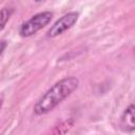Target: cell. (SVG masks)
Segmentation results:
<instances>
[{
  "label": "cell",
  "instance_id": "1",
  "mask_svg": "<svg viewBox=\"0 0 135 135\" xmlns=\"http://www.w3.org/2000/svg\"><path fill=\"white\" fill-rule=\"evenodd\" d=\"M78 85H79L78 78L73 76L59 80L53 86H51L37 101V103L34 107L35 114L43 115L51 112L61 101H63L66 97H69L78 88Z\"/></svg>",
  "mask_w": 135,
  "mask_h": 135
},
{
  "label": "cell",
  "instance_id": "2",
  "mask_svg": "<svg viewBox=\"0 0 135 135\" xmlns=\"http://www.w3.org/2000/svg\"><path fill=\"white\" fill-rule=\"evenodd\" d=\"M53 18V13L51 12H42L34 15L31 19L23 22L19 28V34L22 37H30L36 34L38 31L47 25Z\"/></svg>",
  "mask_w": 135,
  "mask_h": 135
},
{
  "label": "cell",
  "instance_id": "3",
  "mask_svg": "<svg viewBox=\"0 0 135 135\" xmlns=\"http://www.w3.org/2000/svg\"><path fill=\"white\" fill-rule=\"evenodd\" d=\"M79 13L77 12H71L65 15H63L61 18H59L49 30L47 36L49 37H56L61 35L63 32L71 28L78 20Z\"/></svg>",
  "mask_w": 135,
  "mask_h": 135
},
{
  "label": "cell",
  "instance_id": "4",
  "mask_svg": "<svg viewBox=\"0 0 135 135\" xmlns=\"http://www.w3.org/2000/svg\"><path fill=\"white\" fill-rule=\"evenodd\" d=\"M120 127L123 131H135V104L129 105L120 117Z\"/></svg>",
  "mask_w": 135,
  "mask_h": 135
},
{
  "label": "cell",
  "instance_id": "5",
  "mask_svg": "<svg viewBox=\"0 0 135 135\" xmlns=\"http://www.w3.org/2000/svg\"><path fill=\"white\" fill-rule=\"evenodd\" d=\"M12 14H13V9L12 8H7V7L2 8V11H1V30L4 28L6 22L9 19Z\"/></svg>",
  "mask_w": 135,
  "mask_h": 135
},
{
  "label": "cell",
  "instance_id": "6",
  "mask_svg": "<svg viewBox=\"0 0 135 135\" xmlns=\"http://www.w3.org/2000/svg\"><path fill=\"white\" fill-rule=\"evenodd\" d=\"M1 44H2V47H1V54H2V53H3V51H4V49H5V44H6V42H5L4 40H2Z\"/></svg>",
  "mask_w": 135,
  "mask_h": 135
},
{
  "label": "cell",
  "instance_id": "7",
  "mask_svg": "<svg viewBox=\"0 0 135 135\" xmlns=\"http://www.w3.org/2000/svg\"><path fill=\"white\" fill-rule=\"evenodd\" d=\"M35 1H37V2H40V1H43V0H35Z\"/></svg>",
  "mask_w": 135,
  "mask_h": 135
},
{
  "label": "cell",
  "instance_id": "8",
  "mask_svg": "<svg viewBox=\"0 0 135 135\" xmlns=\"http://www.w3.org/2000/svg\"><path fill=\"white\" fill-rule=\"evenodd\" d=\"M134 51H135V49H134Z\"/></svg>",
  "mask_w": 135,
  "mask_h": 135
}]
</instances>
